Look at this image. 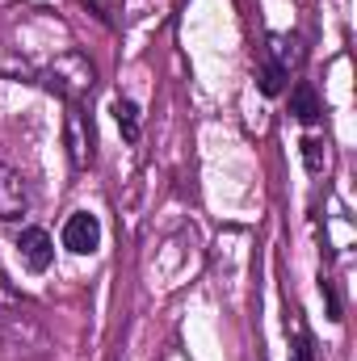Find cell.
Here are the masks:
<instances>
[{
  "label": "cell",
  "instance_id": "cell-1",
  "mask_svg": "<svg viewBox=\"0 0 357 361\" xmlns=\"http://www.w3.org/2000/svg\"><path fill=\"white\" fill-rule=\"evenodd\" d=\"M92 80H97V76H92V63L80 55V51L59 55L55 68H51V76H47L51 92H59V97H68V101H80V97L92 89Z\"/></svg>",
  "mask_w": 357,
  "mask_h": 361
},
{
  "label": "cell",
  "instance_id": "cell-2",
  "mask_svg": "<svg viewBox=\"0 0 357 361\" xmlns=\"http://www.w3.org/2000/svg\"><path fill=\"white\" fill-rule=\"evenodd\" d=\"M63 248L76 252V257H89V252L101 248V223H97V214L76 210V214L63 223Z\"/></svg>",
  "mask_w": 357,
  "mask_h": 361
},
{
  "label": "cell",
  "instance_id": "cell-3",
  "mask_svg": "<svg viewBox=\"0 0 357 361\" xmlns=\"http://www.w3.org/2000/svg\"><path fill=\"white\" fill-rule=\"evenodd\" d=\"M30 210V180L13 164H0V219H21Z\"/></svg>",
  "mask_w": 357,
  "mask_h": 361
},
{
  "label": "cell",
  "instance_id": "cell-4",
  "mask_svg": "<svg viewBox=\"0 0 357 361\" xmlns=\"http://www.w3.org/2000/svg\"><path fill=\"white\" fill-rule=\"evenodd\" d=\"M17 252H21V265L30 273H47L51 261H55V244H51V235L42 227H25L17 235Z\"/></svg>",
  "mask_w": 357,
  "mask_h": 361
},
{
  "label": "cell",
  "instance_id": "cell-5",
  "mask_svg": "<svg viewBox=\"0 0 357 361\" xmlns=\"http://www.w3.org/2000/svg\"><path fill=\"white\" fill-rule=\"evenodd\" d=\"M290 114L303 122V126H311L324 109H320V97H315V89L307 85V80H298L294 89H290Z\"/></svg>",
  "mask_w": 357,
  "mask_h": 361
},
{
  "label": "cell",
  "instance_id": "cell-6",
  "mask_svg": "<svg viewBox=\"0 0 357 361\" xmlns=\"http://www.w3.org/2000/svg\"><path fill=\"white\" fill-rule=\"evenodd\" d=\"M298 59H303V51H298V42H294V38H282V34H273V38H269V63H277L282 72H294V68H298Z\"/></svg>",
  "mask_w": 357,
  "mask_h": 361
},
{
  "label": "cell",
  "instance_id": "cell-7",
  "mask_svg": "<svg viewBox=\"0 0 357 361\" xmlns=\"http://www.w3.org/2000/svg\"><path fill=\"white\" fill-rule=\"evenodd\" d=\"M286 328H294V345H290V357H286V361H315V349H311V336H307V328H303L298 311H290Z\"/></svg>",
  "mask_w": 357,
  "mask_h": 361
},
{
  "label": "cell",
  "instance_id": "cell-8",
  "mask_svg": "<svg viewBox=\"0 0 357 361\" xmlns=\"http://www.w3.org/2000/svg\"><path fill=\"white\" fill-rule=\"evenodd\" d=\"M114 114H118V130H122V139H126V143H135V139H139V109H135V101L118 97Z\"/></svg>",
  "mask_w": 357,
  "mask_h": 361
},
{
  "label": "cell",
  "instance_id": "cell-9",
  "mask_svg": "<svg viewBox=\"0 0 357 361\" xmlns=\"http://www.w3.org/2000/svg\"><path fill=\"white\" fill-rule=\"evenodd\" d=\"M68 143H72V164L85 169V160H89L85 147H89V143H85V135H80V114H76V109L68 114Z\"/></svg>",
  "mask_w": 357,
  "mask_h": 361
},
{
  "label": "cell",
  "instance_id": "cell-10",
  "mask_svg": "<svg viewBox=\"0 0 357 361\" xmlns=\"http://www.w3.org/2000/svg\"><path fill=\"white\" fill-rule=\"evenodd\" d=\"M328 143L324 139H303V160H307V173L311 177H320L324 173V160H328V152H324Z\"/></svg>",
  "mask_w": 357,
  "mask_h": 361
},
{
  "label": "cell",
  "instance_id": "cell-11",
  "mask_svg": "<svg viewBox=\"0 0 357 361\" xmlns=\"http://www.w3.org/2000/svg\"><path fill=\"white\" fill-rule=\"evenodd\" d=\"M286 80H290V72H282V68H277V63H261V92H265V97H277V92L286 89Z\"/></svg>",
  "mask_w": 357,
  "mask_h": 361
},
{
  "label": "cell",
  "instance_id": "cell-12",
  "mask_svg": "<svg viewBox=\"0 0 357 361\" xmlns=\"http://www.w3.org/2000/svg\"><path fill=\"white\" fill-rule=\"evenodd\" d=\"M320 294H324V302H328V319H332V324H341V298H337L332 277H320Z\"/></svg>",
  "mask_w": 357,
  "mask_h": 361
}]
</instances>
